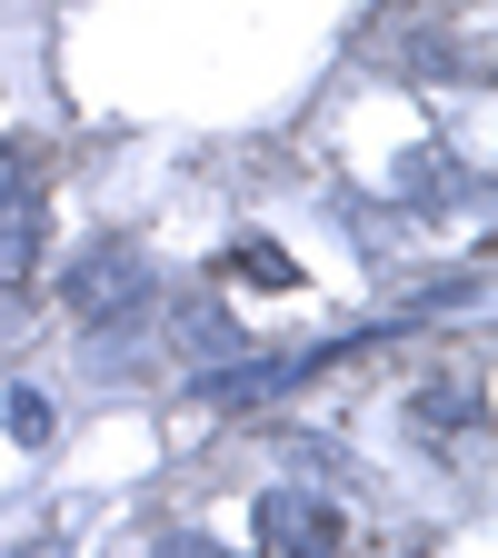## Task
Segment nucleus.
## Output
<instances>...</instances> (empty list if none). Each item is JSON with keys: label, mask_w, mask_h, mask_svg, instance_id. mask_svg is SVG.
<instances>
[{"label": "nucleus", "mask_w": 498, "mask_h": 558, "mask_svg": "<svg viewBox=\"0 0 498 558\" xmlns=\"http://www.w3.org/2000/svg\"><path fill=\"white\" fill-rule=\"evenodd\" d=\"M339 538H349V519L319 488H269L259 499V548L269 558H339Z\"/></svg>", "instance_id": "nucleus-1"}, {"label": "nucleus", "mask_w": 498, "mask_h": 558, "mask_svg": "<svg viewBox=\"0 0 498 558\" xmlns=\"http://www.w3.org/2000/svg\"><path fill=\"white\" fill-rule=\"evenodd\" d=\"M139 300H150V259H139V250H90L81 269H70V310H81V319L139 310Z\"/></svg>", "instance_id": "nucleus-2"}, {"label": "nucleus", "mask_w": 498, "mask_h": 558, "mask_svg": "<svg viewBox=\"0 0 498 558\" xmlns=\"http://www.w3.org/2000/svg\"><path fill=\"white\" fill-rule=\"evenodd\" d=\"M40 259V199H0V279H31Z\"/></svg>", "instance_id": "nucleus-3"}, {"label": "nucleus", "mask_w": 498, "mask_h": 558, "mask_svg": "<svg viewBox=\"0 0 498 558\" xmlns=\"http://www.w3.org/2000/svg\"><path fill=\"white\" fill-rule=\"evenodd\" d=\"M180 349H190V360H220V369L250 360V339L230 329V310H190V319H180Z\"/></svg>", "instance_id": "nucleus-4"}, {"label": "nucleus", "mask_w": 498, "mask_h": 558, "mask_svg": "<svg viewBox=\"0 0 498 558\" xmlns=\"http://www.w3.org/2000/svg\"><path fill=\"white\" fill-rule=\"evenodd\" d=\"M230 279H250V290H290L300 269H290V250H269V240H240V250H230Z\"/></svg>", "instance_id": "nucleus-5"}, {"label": "nucleus", "mask_w": 498, "mask_h": 558, "mask_svg": "<svg viewBox=\"0 0 498 558\" xmlns=\"http://www.w3.org/2000/svg\"><path fill=\"white\" fill-rule=\"evenodd\" d=\"M40 329V290H31V279H0V349H21Z\"/></svg>", "instance_id": "nucleus-6"}, {"label": "nucleus", "mask_w": 498, "mask_h": 558, "mask_svg": "<svg viewBox=\"0 0 498 558\" xmlns=\"http://www.w3.org/2000/svg\"><path fill=\"white\" fill-rule=\"evenodd\" d=\"M0 418H11V439H21V449H40V439L60 429V418H50V399H40V389H11V399H0Z\"/></svg>", "instance_id": "nucleus-7"}, {"label": "nucleus", "mask_w": 498, "mask_h": 558, "mask_svg": "<svg viewBox=\"0 0 498 558\" xmlns=\"http://www.w3.org/2000/svg\"><path fill=\"white\" fill-rule=\"evenodd\" d=\"M0 199H40V150L31 140H0Z\"/></svg>", "instance_id": "nucleus-8"}, {"label": "nucleus", "mask_w": 498, "mask_h": 558, "mask_svg": "<svg viewBox=\"0 0 498 558\" xmlns=\"http://www.w3.org/2000/svg\"><path fill=\"white\" fill-rule=\"evenodd\" d=\"M449 190V150H409L399 160V199H439Z\"/></svg>", "instance_id": "nucleus-9"}, {"label": "nucleus", "mask_w": 498, "mask_h": 558, "mask_svg": "<svg viewBox=\"0 0 498 558\" xmlns=\"http://www.w3.org/2000/svg\"><path fill=\"white\" fill-rule=\"evenodd\" d=\"M160 558H220L209 538H160Z\"/></svg>", "instance_id": "nucleus-10"}, {"label": "nucleus", "mask_w": 498, "mask_h": 558, "mask_svg": "<svg viewBox=\"0 0 498 558\" xmlns=\"http://www.w3.org/2000/svg\"><path fill=\"white\" fill-rule=\"evenodd\" d=\"M21 558H60V548H21Z\"/></svg>", "instance_id": "nucleus-11"}]
</instances>
